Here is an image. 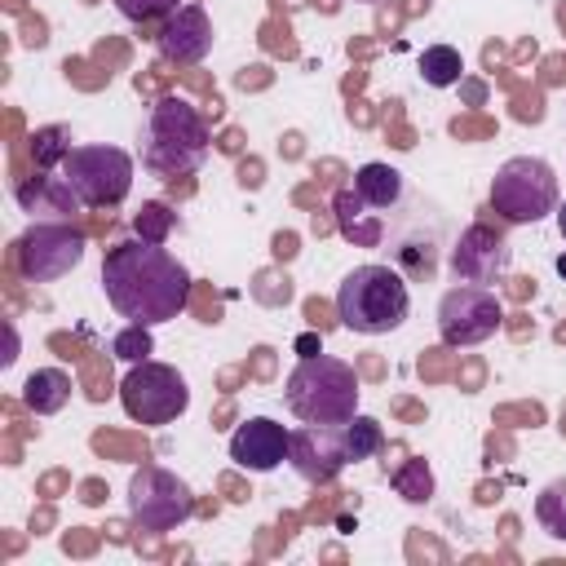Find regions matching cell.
I'll return each mask as SVG.
<instances>
[{
    "label": "cell",
    "instance_id": "obj_1",
    "mask_svg": "<svg viewBox=\"0 0 566 566\" xmlns=\"http://www.w3.org/2000/svg\"><path fill=\"white\" fill-rule=\"evenodd\" d=\"M102 292L119 318L155 327L181 314L190 296V270L164 243L124 239L102 261Z\"/></svg>",
    "mask_w": 566,
    "mask_h": 566
},
{
    "label": "cell",
    "instance_id": "obj_2",
    "mask_svg": "<svg viewBox=\"0 0 566 566\" xmlns=\"http://www.w3.org/2000/svg\"><path fill=\"white\" fill-rule=\"evenodd\" d=\"M411 314V292L402 270L367 261L354 265L336 287V318L358 336H385L398 332Z\"/></svg>",
    "mask_w": 566,
    "mask_h": 566
},
{
    "label": "cell",
    "instance_id": "obj_3",
    "mask_svg": "<svg viewBox=\"0 0 566 566\" xmlns=\"http://www.w3.org/2000/svg\"><path fill=\"white\" fill-rule=\"evenodd\" d=\"M283 402L301 424H349L358 416V376L345 358L305 354L283 380Z\"/></svg>",
    "mask_w": 566,
    "mask_h": 566
},
{
    "label": "cell",
    "instance_id": "obj_4",
    "mask_svg": "<svg viewBox=\"0 0 566 566\" xmlns=\"http://www.w3.org/2000/svg\"><path fill=\"white\" fill-rule=\"evenodd\" d=\"M212 146L208 119L199 115V106H190L186 97H159L150 106L146 119V146H142V164L155 177H190L203 168Z\"/></svg>",
    "mask_w": 566,
    "mask_h": 566
},
{
    "label": "cell",
    "instance_id": "obj_5",
    "mask_svg": "<svg viewBox=\"0 0 566 566\" xmlns=\"http://www.w3.org/2000/svg\"><path fill=\"white\" fill-rule=\"evenodd\" d=\"M557 203H562L557 172L539 155H513L491 177V208L509 226H535L548 212H557Z\"/></svg>",
    "mask_w": 566,
    "mask_h": 566
},
{
    "label": "cell",
    "instance_id": "obj_6",
    "mask_svg": "<svg viewBox=\"0 0 566 566\" xmlns=\"http://www.w3.org/2000/svg\"><path fill=\"white\" fill-rule=\"evenodd\" d=\"M119 402L137 424H172L190 407V385L177 367L142 358V363H128L119 380Z\"/></svg>",
    "mask_w": 566,
    "mask_h": 566
},
{
    "label": "cell",
    "instance_id": "obj_7",
    "mask_svg": "<svg viewBox=\"0 0 566 566\" xmlns=\"http://www.w3.org/2000/svg\"><path fill=\"white\" fill-rule=\"evenodd\" d=\"M62 177L84 208H115L133 190V155L119 146H75L62 164Z\"/></svg>",
    "mask_w": 566,
    "mask_h": 566
},
{
    "label": "cell",
    "instance_id": "obj_8",
    "mask_svg": "<svg viewBox=\"0 0 566 566\" xmlns=\"http://www.w3.org/2000/svg\"><path fill=\"white\" fill-rule=\"evenodd\" d=\"M13 261H18L22 279L53 283L84 261V230H75L71 221H35L18 234Z\"/></svg>",
    "mask_w": 566,
    "mask_h": 566
},
{
    "label": "cell",
    "instance_id": "obj_9",
    "mask_svg": "<svg viewBox=\"0 0 566 566\" xmlns=\"http://www.w3.org/2000/svg\"><path fill=\"white\" fill-rule=\"evenodd\" d=\"M504 323V305L495 296V287H478V283H455L442 292L438 301V336L451 349L464 345H482L500 332Z\"/></svg>",
    "mask_w": 566,
    "mask_h": 566
},
{
    "label": "cell",
    "instance_id": "obj_10",
    "mask_svg": "<svg viewBox=\"0 0 566 566\" xmlns=\"http://www.w3.org/2000/svg\"><path fill=\"white\" fill-rule=\"evenodd\" d=\"M190 513H195V495L177 473L159 464H142L128 478V517L137 531H172Z\"/></svg>",
    "mask_w": 566,
    "mask_h": 566
},
{
    "label": "cell",
    "instance_id": "obj_11",
    "mask_svg": "<svg viewBox=\"0 0 566 566\" xmlns=\"http://www.w3.org/2000/svg\"><path fill=\"white\" fill-rule=\"evenodd\" d=\"M509 261H513V248L491 226H469L451 248V274L460 283H478V287L500 283L509 274Z\"/></svg>",
    "mask_w": 566,
    "mask_h": 566
},
{
    "label": "cell",
    "instance_id": "obj_12",
    "mask_svg": "<svg viewBox=\"0 0 566 566\" xmlns=\"http://www.w3.org/2000/svg\"><path fill=\"white\" fill-rule=\"evenodd\" d=\"M287 464H292L305 482H332V478L349 464L340 424H305V429H292Z\"/></svg>",
    "mask_w": 566,
    "mask_h": 566
},
{
    "label": "cell",
    "instance_id": "obj_13",
    "mask_svg": "<svg viewBox=\"0 0 566 566\" xmlns=\"http://www.w3.org/2000/svg\"><path fill=\"white\" fill-rule=\"evenodd\" d=\"M287 451H292V429H283L270 416H252L230 433V460L239 469H252V473L279 469L287 460Z\"/></svg>",
    "mask_w": 566,
    "mask_h": 566
},
{
    "label": "cell",
    "instance_id": "obj_14",
    "mask_svg": "<svg viewBox=\"0 0 566 566\" xmlns=\"http://www.w3.org/2000/svg\"><path fill=\"white\" fill-rule=\"evenodd\" d=\"M155 44H159V53H164L168 62H177V66L203 62L208 49H212V18H208V9L181 4L177 13L164 18V27L155 31Z\"/></svg>",
    "mask_w": 566,
    "mask_h": 566
},
{
    "label": "cell",
    "instance_id": "obj_15",
    "mask_svg": "<svg viewBox=\"0 0 566 566\" xmlns=\"http://www.w3.org/2000/svg\"><path fill=\"white\" fill-rule=\"evenodd\" d=\"M332 212H336V230H340L354 248H380V243H385V212H376L354 186L336 190Z\"/></svg>",
    "mask_w": 566,
    "mask_h": 566
},
{
    "label": "cell",
    "instance_id": "obj_16",
    "mask_svg": "<svg viewBox=\"0 0 566 566\" xmlns=\"http://www.w3.org/2000/svg\"><path fill=\"white\" fill-rule=\"evenodd\" d=\"M18 203L27 212H49L53 221H66L75 208H84L80 195L71 190V181L66 177H53V172H40L27 186H18Z\"/></svg>",
    "mask_w": 566,
    "mask_h": 566
},
{
    "label": "cell",
    "instance_id": "obj_17",
    "mask_svg": "<svg viewBox=\"0 0 566 566\" xmlns=\"http://www.w3.org/2000/svg\"><path fill=\"white\" fill-rule=\"evenodd\" d=\"M22 402L35 411V416H53L71 402V376L62 367H35L22 385Z\"/></svg>",
    "mask_w": 566,
    "mask_h": 566
},
{
    "label": "cell",
    "instance_id": "obj_18",
    "mask_svg": "<svg viewBox=\"0 0 566 566\" xmlns=\"http://www.w3.org/2000/svg\"><path fill=\"white\" fill-rule=\"evenodd\" d=\"M354 190L376 208V212H389L398 199H402V172L389 168V164H363L354 172Z\"/></svg>",
    "mask_w": 566,
    "mask_h": 566
},
{
    "label": "cell",
    "instance_id": "obj_19",
    "mask_svg": "<svg viewBox=\"0 0 566 566\" xmlns=\"http://www.w3.org/2000/svg\"><path fill=\"white\" fill-rule=\"evenodd\" d=\"M71 150H75V146H71V133H66L62 124H44V128L31 133V164H35L40 172L62 168Z\"/></svg>",
    "mask_w": 566,
    "mask_h": 566
},
{
    "label": "cell",
    "instance_id": "obj_20",
    "mask_svg": "<svg viewBox=\"0 0 566 566\" xmlns=\"http://www.w3.org/2000/svg\"><path fill=\"white\" fill-rule=\"evenodd\" d=\"M420 75H424V84H433V88H451V84L464 75L460 49H451V44L424 49V53H420Z\"/></svg>",
    "mask_w": 566,
    "mask_h": 566
},
{
    "label": "cell",
    "instance_id": "obj_21",
    "mask_svg": "<svg viewBox=\"0 0 566 566\" xmlns=\"http://www.w3.org/2000/svg\"><path fill=\"white\" fill-rule=\"evenodd\" d=\"M340 433H345V455L349 460H367V455H376L380 447H385V429H380V420L376 416H354L349 424H340Z\"/></svg>",
    "mask_w": 566,
    "mask_h": 566
},
{
    "label": "cell",
    "instance_id": "obj_22",
    "mask_svg": "<svg viewBox=\"0 0 566 566\" xmlns=\"http://www.w3.org/2000/svg\"><path fill=\"white\" fill-rule=\"evenodd\" d=\"M535 517H539V526H544L553 539H566V478L548 482V486L535 495Z\"/></svg>",
    "mask_w": 566,
    "mask_h": 566
},
{
    "label": "cell",
    "instance_id": "obj_23",
    "mask_svg": "<svg viewBox=\"0 0 566 566\" xmlns=\"http://www.w3.org/2000/svg\"><path fill=\"white\" fill-rule=\"evenodd\" d=\"M111 349H115V358H119V363H142V358H150V354H155L150 327H146V323H128V327L111 340Z\"/></svg>",
    "mask_w": 566,
    "mask_h": 566
},
{
    "label": "cell",
    "instance_id": "obj_24",
    "mask_svg": "<svg viewBox=\"0 0 566 566\" xmlns=\"http://www.w3.org/2000/svg\"><path fill=\"white\" fill-rule=\"evenodd\" d=\"M398 491H402V500H411V504H420V500H429L433 495V478H429V469H424V460H411L398 478Z\"/></svg>",
    "mask_w": 566,
    "mask_h": 566
},
{
    "label": "cell",
    "instance_id": "obj_25",
    "mask_svg": "<svg viewBox=\"0 0 566 566\" xmlns=\"http://www.w3.org/2000/svg\"><path fill=\"white\" fill-rule=\"evenodd\" d=\"M115 9H119L128 22H159V18L177 13L181 0H115Z\"/></svg>",
    "mask_w": 566,
    "mask_h": 566
},
{
    "label": "cell",
    "instance_id": "obj_26",
    "mask_svg": "<svg viewBox=\"0 0 566 566\" xmlns=\"http://www.w3.org/2000/svg\"><path fill=\"white\" fill-rule=\"evenodd\" d=\"M168 226H172V212L164 203H142V217H137V234L146 243H164L168 239Z\"/></svg>",
    "mask_w": 566,
    "mask_h": 566
},
{
    "label": "cell",
    "instance_id": "obj_27",
    "mask_svg": "<svg viewBox=\"0 0 566 566\" xmlns=\"http://www.w3.org/2000/svg\"><path fill=\"white\" fill-rule=\"evenodd\" d=\"M4 336H9V345L0 354V367H13L18 363V332H13V323H4Z\"/></svg>",
    "mask_w": 566,
    "mask_h": 566
},
{
    "label": "cell",
    "instance_id": "obj_28",
    "mask_svg": "<svg viewBox=\"0 0 566 566\" xmlns=\"http://www.w3.org/2000/svg\"><path fill=\"white\" fill-rule=\"evenodd\" d=\"M557 230H562V239H566V199L557 203Z\"/></svg>",
    "mask_w": 566,
    "mask_h": 566
},
{
    "label": "cell",
    "instance_id": "obj_29",
    "mask_svg": "<svg viewBox=\"0 0 566 566\" xmlns=\"http://www.w3.org/2000/svg\"><path fill=\"white\" fill-rule=\"evenodd\" d=\"M557 274H562V279H566V252H562V256H557Z\"/></svg>",
    "mask_w": 566,
    "mask_h": 566
},
{
    "label": "cell",
    "instance_id": "obj_30",
    "mask_svg": "<svg viewBox=\"0 0 566 566\" xmlns=\"http://www.w3.org/2000/svg\"><path fill=\"white\" fill-rule=\"evenodd\" d=\"M367 4H371V0H367Z\"/></svg>",
    "mask_w": 566,
    "mask_h": 566
}]
</instances>
